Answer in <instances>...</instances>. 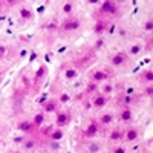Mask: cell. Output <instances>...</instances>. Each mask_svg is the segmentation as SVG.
I'll return each instance as SVG.
<instances>
[{
  "instance_id": "6da1fadb",
  "label": "cell",
  "mask_w": 153,
  "mask_h": 153,
  "mask_svg": "<svg viewBox=\"0 0 153 153\" xmlns=\"http://www.w3.org/2000/svg\"><path fill=\"white\" fill-rule=\"evenodd\" d=\"M101 11L106 12V14H117L118 11V3L113 2V0H106V2L101 3Z\"/></svg>"
},
{
  "instance_id": "7a4b0ae2",
  "label": "cell",
  "mask_w": 153,
  "mask_h": 153,
  "mask_svg": "<svg viewBox=\"0 0 153 153\" xmlns=\"http://www.w3.org/2000/svg\"><path fill=\"white\" fill-rule=\"evenodd\" d=\"M80 28V20L78 19H69V20H66L65 23H63V26H61V29L63 31H76Z\"/></svg>"
},
{
  "instance_id": "3957f363",
  "label": "cell",
  "mask_w": 153,
  "mask_h": 153,
  "mask_svg": "<svg viewBox=\"0 0 153 153\" xmlns=\"http://www.w3.org/2000/svg\"><path fill=\"white\" fill-rule=\"evenodd\" d=\"M126 60H127V57H126V54L124 52H117L113 57H112V60H110V63H112V66H123L124 63H126Z\"/></svg>"
},
{
  "instance_id": "277c9868",
  "label": "cell",
  "mask_w": 153,
  "mask_h": 153,
  "mask_svg": "<svg viewBox=\"0 0 153 153\" xmlns=\"http://www.w3.org/2000/svg\"><path fill=\"white\" fill-rule=\"evenodd\" d=\"M57 107H58V104L55 100H48L43 103V113H54V112H57Z\"/></svg>"
},
{
  "instance_id": "5b68a950",
  "label": "cell",
  "mask_w": 153,
  "mask_h": 153,
  "mask_svg": "<svg viewBox=\"0 0 153 153\" xmlns=\"http://www.w3.org/2000/svg\"><path fill=\"white\" fill-rule=\"evenodd\" d=\"M68 123H69V113L68 112H58L57 118H55V124L58 127H65Z\"/></svg>"
},
{
  "instance_id": "8992f818",
  "label": "cell",
  "mask_w": 153,
  "mask_h": 153,
  "mask_svg": "<svg viewBox=\"0 0 153 153\" xmlns=\"http://www.w3.org/2000/svg\"><path fill=\"white\" fill-rule=\"evenodd\" d=\"M34 129H35V127H34V124L31 121H22V123L17 124V130H20L23 133H31Z\"/></svg>"
},
{
  "instance_id": "52a82bcc",
  "label": "cell",
  "mask_w": 153,
  "mask_h": 153,
  "mask_svg": "<svg viewBox=\"0 0 153 153\" xmlns=\"http://www.w3.org/2000/svg\"><path fill=\"white\" fill-rule=\"evenodd\" d=\"M138 129H135V127H130V129H127V132H126V141L127 143H133V141H136L138 139Z\"/></svg>"
},
{
  "instance_id": "ba28073f",
  "label": "cell",
  "mask_w": 153,
  "mask_h": 153,
  "mask_svg": "<svg viewBox=\"0 0 153 153\" xmlns=\"http://www.w3.org/2000/svg\"><path fill=\"white\" fill-rule=\"evenodd\" d=\"M92 104H94V107H97V109L104 107V106L107 104V97H106V95H97V97L94 98V101H92Z\"/></svg>"
},
{
  "instance_id": "9c48e42d",
  "label": "cell",
  "mask_w": 153,
  "mask_h": 153,
  "mask_svg": "<svg viewBox=\"0 0 153 153\" xmlns=\"http://www.w3.org/2000/svg\"><path fill=\"white\" fill-rule=\"evenodd\" d=\"M97 133H98V124H97V123H91V124L87 126L86 132H84V135H86L87 138H94Z\"/></svg>"
},
{
  "instance_id": "30bf717a",
  "label": "cell",
  "mask_w": 153,
  "mask_h": 153,
  "mask_svg": "<svg viewBox=\"0 0 153 153\" xmlns=\"http://www.w3.org/2000/svg\"><path fill=\"white\" fill-rule=\"evenodd\" d=\"M63 136H65V132H63L61 129H55V130H52L49 133V139H51V141H54V143L61 141Z\"/></svg>"
},
{
  "instance_id": "8fae6325",
  "label": "cell",
  "mask_w": 153,
  "mask_h": 153,
  "mask_svg": "<svg viewBox=\"0 0 153 153\" xmlns=\"http://www.w3.org/2000/svg\"><path fill=\"white\" fill-rule=\"evenodd\" d=\"M109 78V75L103 71H95L94 75H92V81L94 83H98V81H103V80H107Z\"/></svg>"
},
{
  "instance_id": "7c38bea8",
  "label": "cell",
  "mask_w": 153,
  "mask_h": 153,
  "mask_svg": "<svg viewBox=\"0 0 153 153\" xmlns=\"http://www.w3.org/2000/svg\"><path fill=\"white\" fill-rule=\"evenodd\" d=\"M45 75H46V66L45 65H40V66H38V69L35 71V74H34V80L38 81V80H42Z\"/></svg>"
},
{
  "instance_id": "4fadbf2b",
  "label": "cell",
  "mask_w": 153,
  "mask_h": 153,
  "mask_svg": "<svg viewBox=\"0 0 153 153\" xmlns=\"http://www.w3.org/2000/svg\"><path fill=\"white\" fill-rule=\"evenodd\" d=\"M132 117H133V113H132V110H130V109H124V110H121V113H120V120H121V121H124V123L130 121V120H132Z\"/></svg>"
},
{
  "instance_id": "5bb4252c",
  "label": "cell",
  "mask_w": 153,
  "mask_h": 153,
  "mask_svg": "<svg viewBox=\"0 0 153 153\" xmlns=\"http://www.w3.org/2000/svg\"><path fill=\"white\" fill-rule=\"evenodd\" d=\"M43 121H45V113H43V112H40V113H37L35 117H34L32 124H34L35 129H38V127H40V126L43 124Z\"/></svg>"
},
{
  "instance_id": "9a60e30c",
  "label": "cell",
  "mask_w": 153,
  "mask_h": 153,
  "mask_svg": "<svg viewBox=\"0 0 153 153\" xmlns=\"http://www.w3.org/2000/svg\"><path fill=\"white\" fill-rule=\"evenodd\" d=\"M20 16H22V19H25V20H31L32 17H34V12L29 9V8H22L20 9Z\"/></svg>"
},
{
  "instance_id": "2e32d148",
  "label": "cell",
  "mask_w": 153,
  "mask_h": 153,
  "mask_svg": "<svg viewBox=\"0 0 153 153\" xmlns=\"http://www.w3.org/2000/svg\"><path fill=\"white\" fill-rule=\"evenodd\" d=\"M112 121H113V115L112 113H104V115H101V117H100V123L103 126H107Z\"/></svg>"
},
{
  "instance_id": "e0dca14e",
  "label": "cell",
  "mask_w": 153,
  "mask_h": 153,
  "mask_svg": "<svg viewBox=\"0 0 153 153\" xmlns=\"http://www.w3.org/2000/svg\"><path fill=\"white\" fill-rule=\"evenodd\" d=\"M121 138H123V133H121L120 129H113V130L110 132V135H109V139H110V141H120Z\"/></svg>"
},
{
  "instance_id": "ac0fdd59",
  "label": "cell",
  "mask_w": 153,
  "mask_h": 153,
  "mask_svg": "<svg viewBox=\"0 0 153 153\" xmlns=\"http://www.w3.org/2000/svg\"><path fill=\"white\" fill-rule=\"evenodd\" d=\"M76 75H78V72H76L74 68H69V69H66V72H65V78H66V80H74V78H76Z\"/></svg>"
},
{
  "instance_id": "d6986e66",
  "label": "cell",
  "mask_w": 153,
  "mask_h": 153,
  "mask_svg": "<svg viewBox=\"0 0 153 153\" xmlns=\"http://www.w3.org/2000/svg\"><path fill=\"white\" fill-rule=\"evenodd\" d=\"M35 146H37V141H35L34 138H31V139H25V143H23L25 150H32Z\"/></svg>"
},
{
  "instance_id": "ffe728a7",
  "label": "cell",
  "mask_w": 153,
  "mask_h": 153,
  "mask_svg": "<svg viewBox=\"0 0 153 153\" xmlns=\"http://www.w3.org/2000/svg\"><path fill=\"white\" fill-rule=\"evenodd\" d=\"M87 149H89V152H91V153H98L101 150V146H100V143H91Z\"/></svg>"
},
{
  "instance_id": "44dd1931",
  "label": "cell",
  "mask_w": 153,
  "mask_h": 153,
  "mask_svg": "<svg viewBox=\"0 0 153 153\" xmlns=\"http://www.w3.org/2000/svg\"><path fill=\"white\" fill-rule=\"evenodd\" d=\"M104 29H106L104 23H103V22H98V23L95 25V29H94V31H95V34L100 35V34H103V32H104Z\"/></svg>"
},
{
  "instance_id": "7402d4cb",
  "label": "cell",
  "mask_w": 153,
  "mask_h": 153,
  "mask_svg": "<svg viewBox=\"0 0 153 153\" xmlns=\"http://www.w3.org/2000/svg\"><path fill=\"white\" fill-rule=\"evenodd\" d=\"M97 89H98V84L97 83H89L87 84V87H86V94H94V92H97Z\"/></svg>"
},
{
  "instance_id": "603a6c76",
  "label": "cell",
  "mask_w": 153,
  "mask_h": 153,
  "mask_svg": "<svg viewBox=\"0 0 153 153\" xmlns=\"http://www.w3.org/2000/svg\"><path fill=\"white\" fill-rule=\"evenodd\" d=\"M72 11H74V3L72 2H66L65 5H63V12H65V14H71Z\"/></svg>"
},
{
  "instance_id": "cb8c5ba5",
  "label": "cell",
  "mask_w": 153,
  "mask_h": 153,
  "mask_svg": "<svg viewBox=\"0 0 153 153\" xmlns=\"http://www.w3.org/2000/svg\"><path fill=\"white\" fill-rule=\"evenodd\" d=\"M143 78H144V81L152 83V81H153V71H152V69L146 71V72H144V75H143Z\"/></svg>"
},
{
  "instance_id": "d4e9b609",
  "label": "cell",
  "mask_w": 153,
  "mask_h": 153,
  "mask_svg": "<svg viewBox=\"0 0 153 153\" xmlns=\"http://www.w3.org/2000/svg\"><path fill=\"white\" fill-rule=\"evenodd\" d=\"M129 52H130V55H138L139 52H141V45H133Z\"/></svg>"
},
{
  "instance_id": "484cf974",
  "label": "cell",
  "mask_w": 153,
  "mask_h": 153,
  "mask_svg": "<svg viewBox=\"0 0 153 153\" xmlns=\"http://www.w3.org/2000/svg\"><path fill=\"white\" fill-rule=\"evenodd\" d=\"M123 104H126V106H129V104H132V103H135V97H132V95H127V97H124L123 100Z\"/></svg>"
},
{
  "instance_id": "4316f807",
  "label": "cell",
  "mask_w": 153,
  "mask_h": 153,
  "mask_svg": "<svg viewBox=\"0 0 153 153\" xmlns=\"http://www.w3.org/2000/svg\"><path fill=\"white\" fill-rule=\"evenodd\" d=\"M144 28H146V31H149V32H152V31H153V20H152V19H149V20L146 22Z\"/></svg>"
},
{
  "instance_id": "83f0119b",
  "label": "cell",
  "mask_w": 153,
  "mask_h": 153,
  "mask_svg": "<svg viewBox=\"0 0 153 153\" xmlns=\"http://www.w3.org/2000/svg\"><path fill=\"white\" fill-rule=\"evenodd\" d=\"M112 91H113V86H112L110 83H107V84H106V86L103 87V94H104V95H107V94H110Z\"/></svg>"
},
{
  "instance_id": "f1b7e54d",
  "label": "cell",
  "mask_w": 153,
  "mask_h": 153,
  "mask_svg": "<svg viewBox=\"0 0 153 153\" xmlns=\"http://www.w3.org/2000/svg\"><path fill=\"white\" fill-rule=\"evenodd\" d=\"M144 94H146L147 97H152V95H153V87H152V84H149V86L146 87V91H144Z\"/></svg>"
},
{
  "instance_id": "f546056e",
  "label": "cell",
  "mask_w": 153,
  "mask_h": 153,
  "mask_svg": "<svg viewBox=\"0 0 153 153\" xmlns=\"http://www.w3.org/2000/svg\"><path fill=\"white\" fill-rule=\"evenodd\" d=\"M60 101H61V103H68V101H69V95L68 94H63L60 97Z\"/></svg>"
},
{
  "instance_id": "4dcf8cb0",
  "label": "cell",
  "mask_w": 153,
  "mask_h": 153,
  "mask_svg": "<svg viewBox=\"0 0 153 153\" xmlns=\"http://www.w3.org/2000/svg\"><path fill=\"white\" fill-rule=\"evenodd\" d=\"M113 153H126V149L124 147H117L113 150Z\"/></svg>"
},
{
  "instance_id": "1f68e13d",
  "label": "cell",
  "mask_w": 153,
  "mask_h": 153,
  "mask_svg": "<svg viewBox=\"0 0 153 153\" xmlns=\"http://www.w3.org/2000/svg\"><path fill=\"white\" fill-rule=\"evenodd\" d=\"M5 52H6V48L5 46H0V57H3Z\"/></svg>"
},
{
  "instance_id": "d6a6232c",
  "label": "cell",
  "mask_w": 153,
  "mask_h": 153,
  "mask_svg": "<svg viewBox=\"0 0 153 153\" xmlns=\"http://www.w3.org/2000/svg\"><path fill=\"white\" fill-rule=\"evenodd\" d=\"M23 139H25L23 136H17V138H14V143H17V144H19V143H22V141H23Z\"/></svg>"
},
{
  "instance_id": "836d02e7",
  "label": "cell",
  "mask_w": 153,
  "mask_h": 153,
  "mask_svg": "<svg viewBox=\"0 0 153 153\" xmlns=\"http://www.w3.org/2000/svg\"><path fill=\"white\" fill-rule=\"evenodd\" d=\"M103 45H104V42H103V40H101V38H100V40H97V45H95V46H97V48H101Z\"/></svg>"
},
{
  "instance_id": "e575fe53",
  "label": "cell",
  "mask_w": 153,
  "mask_h": 153,
  "mask_svg": "<svg viewBox=\"0 0 153 153\" xmlns=\"http://www.w3.org/2000/svg\"><path fill=\"white\" fill-rule=\"evenodd\" d=\"M35 55H37L35 52H31V58H29V63H32V61H34V58H35Z\"/></svg>"
},
{
  "instance_id": "d590c367",
  "label": "cell",
  "mask_w": 153,
  "mask_h": 153,
  "mask_svg": "<svg viewBox=\"0 0 153 153\" xmlns=\"http://www.w3.org/2000/svg\"><path fill=\"white\" fill-rule=\"evenodd\" d=\"M0 9H2V3H0Z\"/></svg>"
},
{
  "instance_id": "8d00e7d4",
  "label": "cell",
  "mask_w": 153,
  "mask_h": 153,
  "mask_svg": "<svg viewBox=\"0 0 153 153\" xmlns=\"http://www.w3.org/2000/svg\"><path fill=\"white\" fill-rule=\"evenodd\" d=\"M12 153H17V152H12Z\"/></svg>"
}]
</instances>
